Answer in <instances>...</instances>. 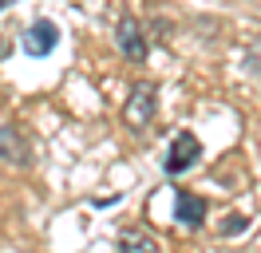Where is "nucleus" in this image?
Masks as SVG:
<instances>
[{"instance_id":"nucleus-1","label":"nucleus","mask_w":261,"mask_h":253,"mask_svg":"<svg viewBox=\"0 0 261 253\" xmlns=\"http://www.w3.org/2000/svg\"><path fill=\"white\" fill-rule=\"evenodd\" d=\"M154 107H159V91L154 83H135L127 95V107H123V123L130 131H147L154 123Z\"/></svg>"},{"instance_id":"nucleus-2","label":"nucleus","mask_w":261,"mask_h":253,"mask_svg":"<svg viewBox=\"0 0 261 253\" xmlns=\"http://www.w3.org/2000/svg\"><path fill=\"white\" fill-rule=\"evenodd\" d=\"M198 158H202V142L194 139V131H178L174 142H170V150H166V158H163V170L186 174L190 166H198Z\"/></svg>"},{"instance_id":"nucleus-3","label":"nucleus","mask_w":261,"mask_h":253,"mask_svg":"<svg viewBox=\"0 0 261 253\" xmlns=\"http://www.w3.org/2000/svg\"><path fill=\"white\" fill-rule=\"evenodd\" d=\"M56 44H60V28H56L51 20H32V24L24 28V36H20V47H24L32 60L51 56V52H56Z\"/></svg>"},{"instance_id":"nucleus-4","label":"nucleus","mask_w":261,"mask_h":253,"mask_svg":"<svg viewBox=\"0 0 261 253\" xmlns=\"http://www.w3.org/2000/svg\"><path fill=\"white\" fill-rule=\"evenodd\" d=\"M0 162H8V166H16V170L32 166V142L24 139V131L12 127V123L0 127Z\"/></svg>"},{"instance_id":"nucleus-5","label":"nucleus","mask_w":261,"mask_h":253,"mask_svg":"<svg viewBox=\"0 0 261 253\" xmlns=\"http://www.w3.org/2000/svg\"><path fill=\"white\" fill-rule=\"evenodd\" d=\"M115 47H119L130 63L147 60V36H143V24H139L135 16H123V20L115 24Z\"/></svg>"},{"instance_id":"nucleus-6","label":"nucleus","mask_w":261,"mask_h":253,"mask_svg":"<svg viewBox=\"0 0 261 253\" xmlns=\"http://www.w3.org/2000/svg\"><path fill=\"white\" fill-rule=\"evenodd\" d=\"M174 218H178V225H186V230H202V221H206V198H194L190 190H178Z\"/></svg>"},{"instance_id":"nucleus-7","label":"nucleus","mask_w":261,"mask_h":253,"mask_svg":"<svg viewBox=\"0 0 261 253\" xmlns=\"http://www.w3.org/2000/svg\"><path fill=\"white\" fill-rule=\"evenodd\" d=\"M119 249H135V253H154L159 249V241L150 234H143V230H123L119 234Z\"/></svg>"},{"instance_id":"nucleus-8","label":"nucleus","mask_w":261,"mask_h":253,"mask_svg":"<svg viewBox=\"0 0 261 253\" xmlns=\"http://www.w3.org/2000/svg\"><path fill=\"white\" fill-rule=\"evenodd\" d=\"M245 225H249V218H245V214H229V221H222V237H233V234H242Z\"/></svg>"},{"instance_id":"nucleus-9","label":"nucleus","mask_w":261,"mask_h":253,"mask_svg":"<svg viewBox=\"0 0 261 253\" xmlns=\"http://www.w3.org/2000/svg\"><path fill=\"white\" fill-rule=\"evenodd\" d=\"M8 52H12V44H8V40H0V60H8Z\"/></svg>"},{"instance_id":"nucleus-10","label":"nucleus","mask_w":261,"mask_h":253,"mask_svg":"<svg viewBox=\"0 0 261 253\" xmlns=\"http://www.w3.org/2000/svg\"><path fill=\"white\" fill-rule=\"evenodd\" d=\"M12 4H16V0H0V12H4V8H12Z\"/></svg>"}]
</instances>
